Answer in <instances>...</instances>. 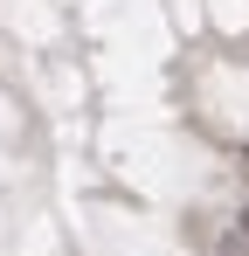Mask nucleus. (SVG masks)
Wrapping results in <instances>:
<instances>
[{
  "label": "nucleus",
  "mask_w": 249,
  "mask_h": 256,
  "mask_svg": "<svg viewBox=\"0 0 249 256\" xmlns=\"http://www.w3.org/2000/svg\"><path fill=\"white\" fill-rule=\"evenodd\" d=\"M222 256H236V250H222Z\"/></svg>",
  "instance_id": "3"
},
{
  "label": "nucleus",
  "mask_w": 249,
  "mask_h": 256,
  "mask_svg": "<svg viewBox=\"0 0 249 256\" xmlns=\"http://www.w3.org/2000/svg\"><path fill=\"white\" fill-rule=\"evenodd\" d=\"M242 173H249V146H242Z\"/></svg>",
  "instance_id": "2"
},
{
  "label": "nucleus",
  "mask_w": 249,
  "mask_h": 256,
  "mask_svg": "<svg viewBox=\"0 0 249 256\" xmlns=\"http://www.w3.org/2000/svg\"><path fill=\"white\" fill-rule=\"evenodd\" d=\"M236 222H242V236H249V201H242V214H236Z\"/></svg>",
  "instance_id": "1"
}]
</instances>
